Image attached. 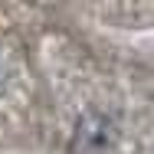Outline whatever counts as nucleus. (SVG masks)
Masks as SVG:
<instances>
[{
    "label": "nucleus",
    "instance_id": "obj_1",
    "mask_svg": "<svg viewBox=\"0 0 154 154\" xmlns=\"http://www.w3.org/2000/svg\"><path fill=\"white\" fill-rule=\"evenodd\" d=\"M115 128L105 115H85L75 128V151L79 154H105L112 148Z\"/></svg>",
    "mask_w": 154,
    "mask_h": 154
}]
</instances>
